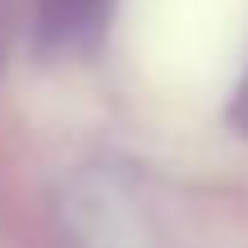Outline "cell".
Here are the masks:
<instances>
[{"label":"cell","instance_id":"1","mask_svg":"<svg viewBox=\"0 0 248 248\" xmlns=\"http://www.w3.org/2000/svg\"><path fill=\"white\" fill-rule=\"evenodd\" d=\"M101 0H37V42L46 51H69L92 32Z\"/></svg>","mask_w":248,"mask_h":248},{"label":"cell","instance_id":"2","mask_svg":"<svg viewBox=\"0 0 248 248\" xmlns=\"http://www.w3.org/2000/svg\"><path fill=\"white\" fill-rule=\"evenodd\" d=\"M14 14H18V0H0V64H5L9 37H14Z\"/></svg>","mask_w":248,"mask_h":248}]
</instances>
